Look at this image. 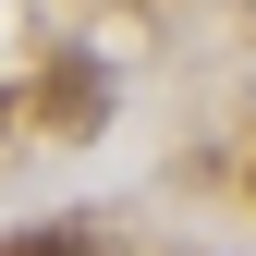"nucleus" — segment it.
Here are the masks:
<instances>
[{
  "label": "nucleus",
  "instance_id": "obj_1",
  "mask_svg": "<svg viewBox=\"0 0 256 256\" xmlns=\"http://www.w3.org/2000/svg\"><path fill=\"white\" fill-rule=\"evenodd\" d=\"M0 256H98V244H86V232H12Z\"/></svg>",
  "mask_w": 256,
  "mask_h": 256
}]
</instances>
